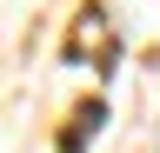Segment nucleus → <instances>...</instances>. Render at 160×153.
<instances>
[]
</instances>
